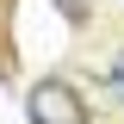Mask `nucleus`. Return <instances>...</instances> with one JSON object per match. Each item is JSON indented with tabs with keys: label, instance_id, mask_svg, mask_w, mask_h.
Segmentation results:
<instances>
[{
	"label": "nucleus",
	"instance_id": "obj_3",
	"mask_svg": "<svg viewBox=\"0 0 124 124\" xmlns=\"http://www.w3.org/2000/svg\"><path fill=\"white\" fill-rule=\"evenodd\" d=\"M106 87H112V93H118V99H124V56H118V62H112V68H106Z\"/></svg>",
	"mask_w": 124,
	"mask_h": 124
},
{
	"label": "nucleus",
	"instance_id": "obj_2",
	"mask_svg": "<svg viewBox=\"0 0 124 124\" xmlns=\"http://www.w3.org/2000/svg\"><path fill=\"white\" fill-rule=\"evenodd\" d=\"M62 13H68V25H87V0H56Z\"/></svg>",
	"mask_w": 124,
	"mask_h": 124
},
{
	"label": "nucleus",
	"instance_id": "obj_1",
	"mask_svg": "<svg viewBox=\"0 0 124 124\" xmlns=\"http://www.w3.org/2000/svg\"><path fill=\"white\" fill-rule=\"evenodd\" d=\"M25 118L31 124H93V112H87V99L75 93V81L50 75V81H37V87L25 93Z\"/></svg>",
	"mask_w": 124,
	"mask_h": 124
}]
</instances>
